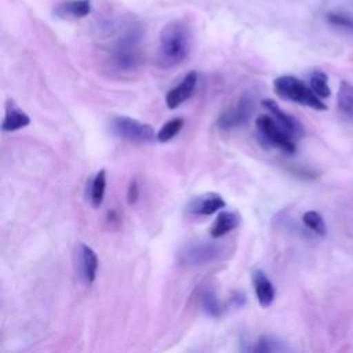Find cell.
<instances>
[{"instance_id":"cell-8","label":"cell","mask_w":353,"mask_h":353,"mask_svg":"<svg viewBox=\"0 0 353 353\" xmlns=\"http://www.w3.org/2000/svg\"><path fill=\"white\" fill-rule=\"evenodd\" d=\"M74 263L79 279L85 285H91L95 281L98 272V256L95 251L87 244L79 243L74 252Z\"/></svg>"},{"instance_id":"cell-16","label":"cell","mask_w":353,"mask_h":353,"mask_svg":"<svg viewBox=\"0 0 353 353\" xmlns=\"http://www.w3.org/2000/svg\"><path fill=\"white\" fill-rule=\"evenodd\" d=\"M105 188H106V171L99 170L92 182H91V192H90V200L94 208L101 207L105 196Z\"/></svg>"},{"instance_id":"cell-2","label":"cell","mask_w":353,"mask_h":353,"mask_svg":"<svg viewBox=\"0 0 353 353\" xmlns=\"http://www.w3.org/2000/svg\"><path fill=\"white\" fill-rule=\"evenodd\" d=\"M192 46V28L186 19L178 18L165 23L159 36L156 63L161 69L181 65L189 55Z\"/></svg>"},{"instance_id":"cell-19","label":"cell","mask_w":353,"mask_h":353,"mask_svg":"<svg viewBox=\"0 0 353 353\" xmlns=\"http://www.w3.org/2000/svg\"><path fill=\"white\" fill-rule=\"evenodd\" d=\"M183 119L182 117H174L171 120H168L159 131H157V141L161 143H165L168 141H171L172 138H175L179 131L183 127Z\"/></svg>"},{"instance_id":"cell-11","label":"cell","mask_w":353,"mask_h":353,"mask_svg":"<svg viewBox=\"0 0 353 353\" xmlns=\"http://www.w3.org/2000/svg\"><path fill=\"white\" fill-rule=\"evenodd\" d=\"M262 105L272 113V116H273L274 120L280 124V127H281L284 131H287L294 139L302 137L303 128H302L301 123H299L294 116L285 113L273 99L266 98V99L262 101Z\"/></svg>"},{"instance_id":"cell-1","label":"cell","mask_w":353,"mask_h":353,"mask_svg":"<svg viewBox=\"0 0 353 353\" xmlns=\"http://www.w3.org/2000/svg\"><path fill=\"white\" fill-rule=\"evenodd\" d=\"M143 26L135 19L121 21L105 47L108 65L120 73L135 72L143 61Z\"/></svg>"},{"instance_id":"cell-13","label":"cell","mask_w":353,"mask_h":353,"mask_svg":"<svg viewBox=\"0 0 353 353\" xmlns=\"http://www.w3.org/2000/svg\"><path fill=\"white\" fill-rule=\"evenodd\" d=\"M252 283L256 294V299L262 307H268L273 303L276 296V290L272 281L268 279L265 272L256 269L252 273Z\"/></svg>"},{"instance_id":"cell-23","label":"cell","mask_w":353,"mask_h":353,"mask_svg":"<svg viewBox=\"0 0 353 353\" xmlns=\"http://www.w3.org/2000/svg\"><path fill=\"white\" fill-rule=\"evenodd\" d=\"M325 19L330 25L353 34V17L352 15H346V14H341V12H328L325 15Z\"/></svg>"},{"instance_id":"cell-6","label":"cell","mask_w":353,"mask_h":353,"mask_svg":"<svg viewBox=\"0 0 353 353\" xmlns=\"http://www.w3.org/2000/svg\"><path fill=\"white\" fill-rule=\"evenodd\" d=\"M255 125L265 145L277 148L288 154H294L296 152L295 139L280 127L274 117L268 114H259L255 119Z\"/></svg>"},{"instance_id":"cell-3","label":"cell","mask_w":353,"mask_h":353,"mask_svg":"<svg viewBox=\"0 0 353 353\" xmlns=\"http://www.w3.org/2000/svg\"><path fill=\"white\" fill-rule=\"evenodd\" d=\"M273 87L276 94L283 99H287L299 105H305L316 110L327 109V105L321 101L320 97L314 94L310 85H307L305 81H302L295 76H291V74L280 76L273 81Z\"/></svg>"},{"instance_id":"cell-18","label":"cell","mask_w":353,"mask_h":353,"mask_svg":"<svg viewBox=\"0 0 353 353\" xmlns=\"http://www.w3.org/2000/svg\"><path fill=\"white\" fill-rule=\"evenodd\" d=\"M310 88L321 99L328 98L331 95V88L328 85V77L321 70H313L310 73Z\"/></svg>"},{"instance_id":"cell-15","label":"cell","mask_w":353,"mask_h":353,"mask_svg":"<svg viewBox=\"0 0 353 353\" xmlns=\"http://www.w3.org/2000/svg\"><path fill=\"white\" fill-rule=\"evenodd\" d=\"M240 215L236 211H221L216 219L214 221L210 234L212 239H221L229 232L234 230L240 225Z\"/></svg>"},{"instance_id":"cell-20","label":"cell","mask_w":353,"mask_h":353,"mask_svg":"<svg viewBox=\"0 0 353 353\" xmlns=\"http://www.w3.org/2000/svg\"><path fill=\"white\" fill-rule=\"evenodd\" d=\"M302 222L305 223V226L312 230L314 234H319L321 237L325 236L327 233V228H325V223H324V219L323 216L316 212V211H306L302 216Z\"/></svg>"},{"instance_id":"cell-10","label":"cell","mask_w":353,"mask_h":353,"mask_svg":"<svg viewBox=\"0 0 353 353\" xmlns=\"http://www.w3.org/2000/svg\"><path fill=\"white\" fill-rule=\"evenodd\" d=\"M225 205L226 203L221 194L215 192H208L193 197L189 201L186 210L193 215H211L218 210H222Z\"/></svg>"},{"instance_id":"cell-5","label":"cell","mask_w":353,"mask_h":353,"mask_svg":"<svg viewBox=\"0 0 353 353\" xmlns=\"http://www.w3.org/2000/svg\"><path fill=\"white\" fill-rule=\"evenodd\" d=\"M110 131L114 137L131 143H152L157 139L152 125L128 116H114L110 120Z\"/></svg>"},{"instance_id":"cell-12","label":"cell","mask_w":353,"mask_h":353,"mask_svg":"<svg viewBox=\"0 0 353 353\" xmlns=\"http://www.w3.org/2000/svg\"><path fill=\"white\" fill-rule=\"evenodd\" d=\"M92 11L91 0H66L57 4L52 14L58 18H74L80 19L88 17Z\"/></svg>"},{"instance_id":"cell-21","label":"cell","mask_w":353,"mask_h":353,"mask_svg":"<svg viewBox=\"0 0 353 353\" xmlns=\"http://www.w3.org/2000/svg\"><path fill=\"white\" fill-rule=\"evenodd\" d=\"M338 106L345 113H353V85L342 81L338 91Z\"/></svg>"},{"instance_id":"cell-9","label":"cell","mask_w":353,"mask_h":353,"mask_svg":"<svg viewBox=\"0 0 353 353\" xmlns=\"http://www.w3.org/2000/svg\"><path fill=\"white\" fill-rule=\"evenodd\" d=\"M197 80H199V76H197V72L192 70L189 72L183 79L182 81L172 87L167 95H165V103H167V108L168 109H176L178 106H181L186 99H189L192 97V94L196 90V85H197Z\"/></svg>"},{"instance_id":"cell-7","label":"cell","mask_w":353,"mask_h":353,"mask_svg":"<svg viewBox=\"0 0 353 353\" xmlns=\"http://www.w3.org/2000/svg\"><path fill=\"white\" fill-rule=\"evenodd\" d=\"M254 112V101L248 94L241 95V98L232 106L225 109L218 119V127L221 130H232L239 125L245 124Z\"/></svg>"},{"instance_id":"cell-4","label":"cell","mask_w":353,"mask_h":353,"mask_svg":"<svg viewBox=\"0 0 353 353\" xmlns=\"http://www.w3.org/2000/svg\"><path fill=\"white\" fill-rule=\"evenodd\" d=\"M229 248L223 243L210 240L189 241L178 251V261L188 266H203L228 256Z\"/></svg>"},{"instance_id":"cell-24","label":"cell","mask_w":353,"mask_h":353,"mask_svg":"<svg viewBox=\"0 0 353 353\" xmlns=\"http://www.w3.org/2000/svg\"><path fill=\"white\" fill-rule=\"evenodd\" d=\"M138 197H139V188H138L137 179L134 178V179L130 181V185H128V189H127V201H128V204H135Z\"/></svg>"},{"instance_id":"cell-22","label":"cell","mask_w":353,"mask_h":353,"mask_svg":"<svg viewBox=\"0 0 353 353\" xmlns=\"http://www.w3.org/2000/svg\"><path fill=\"white\" fill-rule=\"evenodd\" d=\"M201 306H203L204 312L211 317H218L222 313L221 303H219L216 295L214 294V291H211V290L204 291L201 294Z\"/></svg>"},{"instance_id":"cell-14","label":"cell","mask_w":353,"mask_h":353,"mask_svg":"<svg viewBox=\"0 0 353 353\" xmlns=\"http://www.w3.org/2000/svg\"><path fill=\"white\" fill-rule=\"evenodd\" d=\"M29 124H30V117L10 99L7 102L6 114L1 123V130L4 132H14L28 127Z\"/></svg>"},{"instance_id":"cell-17","label":"cell","mask_w":353,"mask_h":353,"mask_svg":"<svg viewBox=\"0 0 353 353\" xmlns=\"http://www.w3.org/2000/svg\"><path fill=\"white\" fill-rule=\"evenodd\" d=\"M254 352H259V353H272V352H288L290 347L280 339L274 338V336H261L256 342V346L252 347Z\"/></svg>"}]
</instances>
